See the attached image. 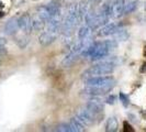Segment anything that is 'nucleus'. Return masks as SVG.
Listing matches in <instances>:
<instances>
[{"label": "nucleus", "instance_id": "f257e3e1", "mask_svg": "<svg viewBox=\"0 0 146 132\" xmlns=\"http://www.w3.org/2000/svg\"><path fill=\"white\" fill-rule=\"evenodd\" d=\"M117 47V42L114 40H107L102 42H92L88 47L85 56H88L90 61H99L107 57L113 50Z\"/></svg>", "mask_w": 146, "mask_h": 132}, {"label": "nucleus", "instance_id": "f03ea898", "mask_svg": "<svg viewBox=\"0 0 146 132\" xmlns=\"http://www.w3.org/2000/svg\"><path fill=\"white\" fill-rule=\"evenodd\" d=\"M117 61L115 59H103L102 62L95 64L94 66L89 67L82 73V78L87 79L90 77H96V76H103V75H108L111 74L117 67Z\"/></svg>", "mask_w": 146, "mask_h": 132}, {"label": "nucleus", "instance_id": "7ed1b4c3", "mask_svg": "<svg viewBox=\"0 0 146 132\" xmlns=\"http://www.w3.org/2000/svg\"><path fill=\"white\" fill-rule=\"evenodd\" d=\"M79 21H80V17L78 12V5H75L69 9V12L66 15L65 20L62 22V25H60L62 33L66 37L70 35Z\"/></svg>", "mask_w": 146, "mask_h": 132}, {"label": "nucleus", "instance_id": "20e7f679", "mask_svg": "<svg viewBox=\"0 0 146 132\" xmlns=\"http://www.w3.org/2000/svg\"><path fill=\"white\" fill-rule=\"evenodd\" d=\"M86 86H92V87L103 88L107 90H111L115 86V79L111 76H96L85 79Z\"/></svg>", "mask_w": 146, "mask_h": 132}, {"label": "nucleus", "instance_id": "39448f33", "mask_svg": "<svg viewBox=\"0 0 146 132\" xmlns=\"http://www.w3.org/2000/svg\"><path fill=\"white\" fill-rule=\"evenodd\" d=\"M77 119L80 121L81 123H84L85 125H91L96 122V119H98V116H96L95 113H92L91 111L85 107L82 109H79L77 112Z\"/></svg>", "mask_w": 146, "mask_h": 132}, {"label": "nucleus", "instance_id": "423d86ee", "mask_svg": "<svg viewBox=\"0 0 146 132\" xmlns=\"http://www.w3.org/2000/svg\"><path fill=\"white\" fill-rule=\"evenodd\" d=\"M86 108L89 111H91L92 113H95L96 116H100V113H102L103 110H104V106L101 103V100L97 99L94 97V99H90L87 103H86Z\"/></svg>", "mask_w": 146, "mask_h": 132}, {"label": "nucleus", "instance_id": "0eeeda50", "mask_svg": "<svg viewBox=\"0 0 146 132\" xmlns=\"http://www.w3.org/2000/svg\"><path fill=\"white\" fill-rule=\"evenodd\" d=\"M19 29H21L22 31H24L25 33H30L33 28H32V19L28 13H24L23 15H21L19 19Z\"/></svg>", "mask_w": 146, "mask_h": 132}, {"label": "nucleus", "instance_id": "6e6552de", "mask_svg": "<svg viewBox=\"0 0 146 132\" xmlns=\"http://www.w3.org/2000/svg\"><path fill=\"white\" fill-rule=\"evenodd\" d=\"M57 34H58V32H53V31H50V30H46L45 32H43V33L40 35L38 41H40V43L42 44V45L46 46V45H48V44L53 43V42L56 40Z\"/></svg>", "mask_w": 146, "mask_h": 132}, {"label": "nucleus", "instance_id": "1a4fd4ad", "mask_svg": "<svg viewBox=\"0 0 146 132\" xmlns=\"http://www.w3.org/2000/svg\"><path fill=\"white\" fill-rule=\"evenodd\" d=\"M119 28H121V25H120L119 23H114V22H112V23H107V24H104L103 28H101V29L99 30L98 35H99V37L112 35Z\"/></svg>", "mask_w": 146, "mask_h": 132}, {"label": "nucleus", "instance_id": "9d476101", "mask_svg": "<svg viewBox=\"0 0 146 132\" xmlns=\"http://www.w3.org/2000/svg\"><path fill=\"white\" fill-rule=\"evenodd\" d=\"M18 30H19V22L17 18H11L3 27V32L7 35H13L15 33H17Z\"/></svg>", "mask_w": 146, "mask_h": 132}, {"label": "nucleus", "instance_id": "9b49d317", "mask_svg": "<svg viewBox=\"0 0 146 132\" xmlns=\"http://www.w3.org/2000/svg\"><path fill=\"white\" fill-rule=\"evenodd\" d=\"M46 9L50 13V17L52 18H55V17H59L60 15V3H59V0H52L50 3H47Z\"/></svg>", "mask_w": 146, "mask_h": 132}, {"label": "nucleus", "instance_id": "f8f14e48", "mask_svg": "<svg viewBox=\"0 0 146 132\" xmlns=\"http://www.w3.org/2000/svg\"><path fill=\"white\" fill-rule=\"evenodd\" d=\"M112 37H113V40H114V41H126L127 37H129V34H127V32L125 31V29H123V28L121 27V28H119V29L112 34Z\"/></svg>", "mask_w": 146, "mask_h": 132}, {"label": "nucleus", "instance_id": "ddd939ff", "mask_svg": "<svg viewBox=\"0 0 146 132\" xmlns=\"http://www.w3.org/2000/svg\"><path fill=\"white\" fill-rule=\"evenodd\" d=\"M69 125L72 127V131L73 132H81L85 131V125L81 123L77 118H72L69 121Z\"/></svg>", "mask_w": 146, "mask_h": 132}, {"label": "nucleus", "instance_id": "4468645a", "mask_svg": "<svg viewBox=\"0 0 146 132\" xmlns=\"http://www.w3.org/2000/svg\"><path fill=\"white\" fill-rule=\"evenodd\" d=\"M137 7V0H124V15L133 12Z\"/></svg>", "mask_w": 146, "mask_h": 132}, {"label": "nucleus", "instance_id": "2eb2a0df", "mask_svg": "<svg viewBox=\"0 0 146 132\" xmlns=\"http://www.w3.org/2000/svg\"><path fill=\"white\" fill-rule=\"evenodd\" d=\"M117 130V120L114 117H111L106 122V131L114 132Z\"/></svg>", "mask_w": 146, "mask_h": 132}, {"label": "nucleus", "instance_id": "dca6fc26", "mask_svg": "<svg viewBox=\"0 0 146 132\" xmlns=\"http://www.w3.org/2000/svg\"><path fill=\"white\" fill-rule=\"evenodd\" d=\"M90 32H91V29H90V27L89 25H82L79 31H78V37H79V40H84V39H87L89 37L90 35Z\"/></svg>", "mask_w": 146, "mask_h": 132}, {"label": "nucleus", "instance_id": "f3484780", "mask_svg": "<svg viewBox=\"0 0 146 132\" xmlns=\"http://www.w3.org/2000/svg\"><path fill=\"white\" fill-rule=\"evenodd\" d=\"M44 25H45V21L42 20L40 17H35L33 20H32V28L33 30H35V31H40V30H42L44 28Z\"/></svg>", "mask_w": 146, "mask_h": 132}, {"label": "nucleus", "instance_id": "a211bd4d", "mask_svg": "<svg viewBox=\"0 0 146 132\" xmlns=\"http://www.w3.org/2000/svg\"><path fill=\"white\" fill-rule=\"evenodd\" d=\"M56 131L59 132H73L72 131V127L69 123H60V125H57L56 128Z\"/></svg>", "mask_w": 146, "mask_h": 132}, {"label": "nucleus", "instance_id": "6ab92c4d", "mask_svg": "<svg viewBox=\"0 0 146 132\" xmlns=\"http://www.w3.org/2000/svg\"><path fill=\"white\" fill-rule=\"evenodd\" d=\"M119 98H120V101L122 103V105L124 106V107H127L129 106V103H130V100H129V97L123 94V93H120L119 94Z\"/></svg>", "mask_w": 146, "mask_h": 132}, {"label": "nucleus", "instance_id": "aec40b11", "mask_svg": "<svg viewBox=\"0 0 146 132\" xmlns=\"http://www.w3.org/2000/svg\"><path fill=\"white\" fill-rule=\"evenodd\" d=\"M123 127H124V129H123V131L124 132H133L134 131V129L132 128V125L127 122V121H124V123H123Z\"/></svg>", "mask_w": 146, "mask_h": 132}, {"label": "nucleus", "instance_id": "412c9836", "mask_svg": "<svg viewBox=\"0 0 146 132\" xmlns=\"http://www.w3.org/2000/svg\"><path fill=\"white\" fill-rule=\"evenodd\" d=\"M5 47H6V40L0 37V53L5 52Z\"/></svg>", "mask_w": 146, "mask_h": 132}, {"label": "nucleus", "instance_id": "4be33fe9", "mask_svg": "<svg viewBox=\"0 0 146 132\" xmlns=\"http://www.w3.org/2000/svg\"><path fill=\"white\" fill-rule=\"evenodd\" d=\"M107 103H110V105H113V103H115V97L113 95H111V96H109L108 98H107Z\"/></svg>", "mask_w": 146, "mask_h": 132}, {"label": "nucleus", "instance_id": "5701e85b", "mask_svg": "<svg viewBox=\"0 0 146 132\" xmlns=\"http://www.w3.org/2000/svg\"><path fill=\"white\" fill-rule=\"evenodd\" d=\"M141 71H142L143 73H146V63L143 65V67H142V69H141Z\"/></svg>", "mask_w": 146, "mask_h": 132}, {"label": "nucleus", "instance_id": "b1692460", "mask_svg": "<svg viewBox=\"0 0 146 132\" xmlns=\"http://www.w3.org/2000/svg\"><path fill=\"white\" fill-rule=\"evenodd\" d=\"M3 7H5V5H3V3L0 1V10H1V9H3Z\"/></svg>", "mask_w": 146, "mask_h": 132}, {"label": "nucleus", "instance_id": "393cba45", "mask_svg": "<svg viewBox=\"0 0 146 132\" xmlns=\"http://www.w3.org/2000/svg\"><path fill=\"white\" fill-rule=\"evenodd\" d=\"M2 17H3V12H1V11H0V18H2Z\"/></svg>", "mask_w": 146, "mask_h": 132}]
</instances>
